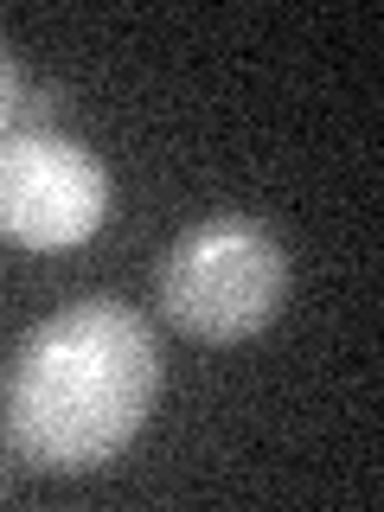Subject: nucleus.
<instances>
[{
	"instance_id": "obj_1",
	"label": "nucleus",
	"mask_w": 384,
	"mask_h": 512,
	"mask_svg": "<svg viewBox=\"0 0 384 512\" xmlns=\"http://www.w3.org/2000/svg\"><path fill=\"white\" fill-rule=\"evenodd\" d=\"M160 397V346L122 301H77L26 333L0 391L7 448L39 474H90L122 455Z\"/></svg>"
},
{
	"instance_id": "obj_2",
	"label": "nucleus",
	"mask_w": 384,
	"mask_h": 512,
	"mask_svg": "<svg viewBox=\"0 0 384 512\" xmlns=\"http://www.w3.org/2000/svg\"><path fill=\"white\" fill-rule=\"evenodd\" d=\"M288 256L250 218H212L173 244L160 269V314L205 346H231L263 333L282 308Z\"/></svg>"
},
{
	"instance_id": "obj_3",
	"label": "nucleus",
	"mask_w": 384,
	"mask_h": 512,
	"mask_svg": "<svg viewBox=\"0 0 384 512\" xmlns=\"http://www.w3.org/2000/svg\"><path fill=\"white\" fill-rule=\"evenodd\" d=\"M109 218V173L52 128L0 141V237L20 250H71Z\"/></svg>"
},
{
	"instance_id": "obj_4",
	"label": "nucleus",
	"mask_w": 384,
	"mask_h": 512,
	"mask_svg": "<svg viewBox=\"0 0 384 512\" xmlns=\"http://www.w3.org/2000/svg\"><path fill=\"white\" fill-rule=\"evenodd\" d=\"M20 96H26V84H20V64H13L7 39H0V141H7V128H13V122H20Z\"/></svg>"
},
{
	"instance_id": "obj_5",
	"label": "nucleus",
	"mask_w": 384,
	"mask_h": 512,
	"mask_svg": "<svg viewBox=\"0 0 384 512\" xmlns=\"http://www.w3.org/2000/svg\"><path fill=\"white\" fill-rule=\"evenodd\" d=\"M58 109H64V90H58V84L20 96V116H26V122H45V116H58Z\"/></svg>"
},
{
	"instance_id": "obj_6",
	"label": "nucleus",
	"mask_w": 384,
	"mask_h": 512,
	"mask_svg": "<svg viewBox=\"0 0 384 512\" xmlns=\"http://www.w3.org/2000/svg\"><path fill=\"white\" fill-rule=\"evenodd\" d=\"M13 493V468H7V455H0V500Z\"/></svg>"
}]
</instances>
